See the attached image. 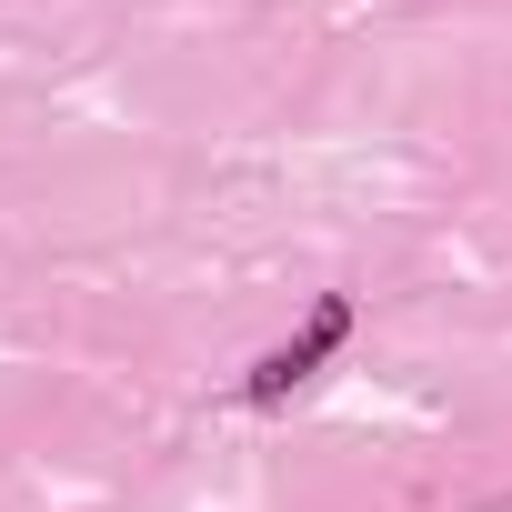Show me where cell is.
Here are the masks:
<instances>
[{
	"instance_id": "obj_1",
	"label": "cell",
	"mask_w": 512,
	"mask_h": 512,
	"mask_svg": "<svg viewBox=\"0 0 512 512\" xmlns=\"http://www.w3.org/2000/svg\"><path fill=\"white\" fill-rule=\"evenodd\" d=\"M342 342H352V292H322V302H312V322H302L292 342H272L262 362L241 372V402H251V412H282V402H292V392H302Z\"/></svg>"
}]
</instances>
